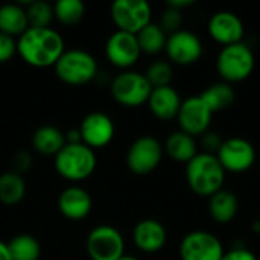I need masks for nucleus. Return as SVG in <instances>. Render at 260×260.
Listing matches in <instances>:
<instances>
[{"label": "nucleus", "mask_w": 260, "mask_h": 260, "mask_svg": "<svg viewBox=\"0 0 260 260\" xmlns=\"http://www.w3.org/2000/svg\"><path fill=\"white\" fill-rule=\"evenodd\" d=\"M64 137H66V143H69V145L82 143V137H81V133H79L78 128H76V129H69V131L64 134Z\"/></svg>", "instance_id": "obj_36"}, {"label": "nucleus", "mask_w": 260, "mask_h": 260, "mask_svg": "<svg viewBox=\"0 0 260 260\" xmlns=\"http://www.w3.org/2000/svg\"><path fill=\"white\" fill-rule=\"evenodd\" d=\"M151 91L152 87L146 76L133 70L119 73L111 82V94L114 101L123 107H140L148 104Z\"/></svg>", "instance_id": "obj_6"}, {"label": "nucleus", "mask_w": 260, "mask_h": 260, "mask_svg": "<svg viewBox=\"0 0 260 260\" xmlns=\"http://www.w3.org/2000/svg\"><path fill=\"white\" fill-rule=\"evenodd\" d=\"M17 53V40L0 32V64H5Z\"/></svg>", "instance_id": "obj_32"}, {"label": "nucleus", "mask_w": 260, "mask_h": 260, "mask_svg": "<svg viewBox=\"0 0 260 260\" xmlns=\"http://www.w3.org/2000/svg\"><path fill=\"white\" fill-rule=\"evenodd\" d=\"M186 180L197 195L210 198L222 189L225 171L216 155L201 152L186 165Z\"/></svg>", "instance_id": "obj_2"}, {"label": "nucleus", "mask_w": 260, "mask_h": 260, "mask_svg": "<svg viewBox=\"0 0 260 260\" xmlns=\"http://www.w3.org/2000/svg\"><path fill=\"white\" fill-rule=\"evenodd\" d=\"M225 254L221 241L204 230L186 235L180 244L181 260H222Z\"/></svg>", "instance_id": "obj_10"}, {"label": "nucleus", "mask_w": 260, "mask_h": 260, "mask_svg": "<svg viewBox=\"0 0 260 260\" xmlns=\"http://www.w3.org/2000/svg\"><path fill=\"white\" fill-rule=\"evenodd\" d=\"M85 248L91 260H119L125 254V241L117 229L98 225L88 233Z\"/></svg>", "instance_id": "obj_8"}, {"label": "nucleus", "mask_w": 260, "mask_h": 260, "mask_svg": "<svg viewBox=\"0 0 260 260\" xmlns=\"http://www.w3.org/2000/svg\"><path fill=\"white\" fill-rule=\"evenodd\" d=\"M24 9L29 27H50V23L55 18L53 5L44 0L29 2Z\"/></svg>", "instance_id": "obj_29"}, {"label": "nucleus", "mask_w": 260, "mask_h": 260, "mask_svg": "<svg viewBox=\"0 0 260 260\" xmlns=\"http://www.w3.org/2000/svg\"><path fill=\"white\" fill-rule=\"evenodd\" d=\"M192 3H193L192 0H169V2H168V6L181 11V9H184V8H187V6H190Z\"/></svg>", "instance_id": "obj_37"}, {"label": "nucleus", "mask_w": 260, "mask_h": 260, "mask_svg": "<svg viewBox=\"0 0 260 260\" xmlns=\"http://www.w3.org/2000/svg\"><path fill=\"white\" fill-rule=\"evenodd\" d=\"M6 244L12 260H38L41 256V245L38 239L30 235H17Z\"/></svg>", "instance_id": "obj_27"}, {"label": "nucleus", "mask_w": 260, "mask_h": 260, "mask_svg": "<svg viewBox=\"0 0 260 260\" xmlns=\"http://www.w3.org/2000/svg\"><path fill=\"white\" fill-rule=\"evenodd\" d=\"M166 154L178 163H189L198 152H197V143L195 139L183 131H175L172 133L165 143Z\"/></svg>", "instance_id": "obj_23"}, {"label": "nucleus", "mask_w": 260, "mask_h": 260, "mask_svg": "<svg viewBox=\"0 0 260 260\" xmlns=\"http://www.w3.org/2000/svg\"><path fill=\"white\" fill-rule=\"evenodd\" d=\"M119 260H139L137 257H134V256H126V254H123L122 257Z\"/></svg>", "instance_id": "obj_39"}, {"label": "nucleus", "mask_w": 260, "mask_h": 260, "mask_svg": "<svg viewBox=\"0 0 260 260\" xmlns=\"http://www.w3.org/2000/svg\"><path fill=\"white\" fill-rule=\"evenodd\" d=\"M26 195V181L23 175L9 171L0 175V203L5 206L18 204Z\"/></svg>", "instance_id": "obj_24"}, {"label": "nucleus", "mask_w": 260, "mask_h": 260, "mask_svg": "<svg viewBox=\"0 0 260 260\" xmlns=\"http://www.w3.org/2000/svg\"><path fill=\"white\" fill-rule=\"evenodd\" d=\"M79 133L82 137V143L87 145L88 148L101 149L105 148L114 137L116 128L113 119L101 111H94L87 114L81 125H79Z\"/></svg>", "instance_id": "obj_13"}, {"label": "nucleus", "mask_w": 260, "mask_h": 260, "mask_svg": "<svg viewBox=\"0 0 260 260\" xmlns=\"http://www.w3.org/2000/svg\"><path fill=\"white\" fill-rule=\"evenodd\" d=\"M239 203L233 192L218 190L209 200V213L218 224H229L238 215Z\"/></svg>", "instance_id": "obj_20"}, {"label": "nucleus", "mask_w": 260, "mask_h": 260, "mask_svg": "<svg viewBox=\"0 0 260 260\" xmlns=\"http://www.w3.org/2000/svg\"><path fill=\"white\" fill-rule=\"evenodd\" d=\"M29 27L26 9L18 3L0 6V32L9 37H20Z\"/></svg>", "instance_id": "obj_21"}, {"label": "nucleus", "mask_w": 260, "mask_h": 260, "mask_svg": "<svg viewBox=\"0 0 260 260\" xmlns=\"http://www.w3.org/2000/svg\"><path fill=\"white\" fill-rule=\"evenodd\" d=\"M55 75L67 85H85L98 73V62L94 56L82 49L64 50L56 64L53 66Z\"/></svg>", "instance_id": "obj_4"}, {"label": "nucleus", "mask_w": 260, "mask_h": 260, "mask_svg": "<svg viewBox=\"0 0 260 260\" xmlns=\"http://www.w3.org/2000/svg\"><path fill=\"white\" fill-rule=\"evenodd\" d=\"M148 82L151 84L152 88H158V87H168L174 78V70L171 67L169 62L166 61H155L152 62L146 73H145Z\"/></svg>", "instance_id": "obj_30"}, {"label": "nucleus", "mask_w": 260, "mask_h": 260, "mask_svg": "<svg viewBox=\"0 0 260 260\" xmlns=\"http://www.w3.org/2000/svg\"><path fill=\"white\" fill-rule=\"evenodd\" d=\"M222 142H224V140L218 136V133H209V131H207L206 134H203V145H204L207 154L216 155V152L219 151Z\"/></svg>", "instance_id": "obj_33"}, {"label": "nucleus", "mask_w": 260, "mask_h": 260, "mask_svg": "<svg viewBox=\"0 0 260 260\" xmlns=\"http://www.w3.org/2000/svg\"><path fill=\"white\" fill-rule=\"evenodd\" d=\"M110 15L117 30L136 35L151 23L152 11L145 0H116L111 5Z\"/></svg>", "instance_id": "obj_7"}, {"label": "nucleus", "mask_w": 260, "mask_h": 260, "mask_svg": "<svg viewBox=\"0 0 260 260\" xmlns=\"http://www.w3.org/2000/svg\"><path fill=\"white\" fill-rule=\"evenodd\" d=\"M55 18L64 26H76L85 15V5L81 0H58L53 5Z\"/></svg>", "instance_id": "obj_28"}, {"label": "nucleus", "mask_w": 260, "mask_h": 260, "mask_svg": "<svg viewBox=\"0 0 260 260\" xmlns=\"http://www.w3.org/2000/svg\"><path fill=\"white\" fill-rule=\"evenodd\" d=\"M0 260H12L9 248H8V244L3 242V241H0Z\"/></svg>", "instance_id": "obj_38"}, {"label": "nucleus", "mask_w": 260, "mask_h": 260, "mask_svg": "<svg viewBox=\"0 0 260 260\" xmlns=\"http://www.w3.org/2000/svg\"><path fill=\"white\" fill-rule=\"evenodd\" d=\"M216 157L225 172L241 174L254 165L256 151L248 140L241 137H230L222 142Z\"/></svg>", "instance_id": "obj_11"}, {"label": "nucleus", "mask_w": 260, "mask_h": 260, "mask_svg": "<svg viewBox=\"0 0 260 260\" xmlns=\"http://www.w3.org/2000/svg\"><path fill=\"white\" fill-rule=\"evenodd\" d=\"M140 53L142 52L137 43V37L134 34L116 30L108 37L105 43L107 59L119 69H129L134 66Z\"/></svg>", "instance_id": "obj_14"}, {"label": "nucleus", "mask_w": 260, "mask_h": 260, "mask_svg": "<svg viewBox=\"0 0 260 260\" xmlns=\"http://www.w3.org/2000/svg\"><path fill=\"white\" fill-rule=\"evenodd\" d=\"M91 207L93 201L90 193L79 186H70L58 197V210L70 221H81L87 218L91 212Z\"/></svg>", "instance_id": "obj_17"}, {"label": "nucleus", "mask_w": 260, "mask_h": 260, "mask_svg": "<svg viewBox=\"0 0 260 260\" xmlns=\"http://www.w3.org/2000/svg\"><path fill=\"white\" fill-rule=\"evenodd\" d=\"M163 145L151 137L143 136L134 140L126 152L128 169L136 175H148L157 169L163 158Z\"/></svg>", "instance_id": "obj_9"}, {"label": "nucleus", "mask_w": 260, "mask_h": 260, "mask_svg": "<svg viewBox=\"0 0 260 260\" xmlns=\"http://www.w3.org/2000/svg\"><path fill=\"white\" fill-rule=\"evenodd\" d=\"M222 260H257V257L245 248H235L232 251H227Z\"/></svg>", "instance_id": "obj_35"}, {"label": "nucleus", "mask_w": 260, "mask_h": 260, "mask_svg": "<svg viewBox=\"0 0 260 260\" xmlns=\"http://www.w3.org/2000/svg\"><path fill=\"white\" fill-rule=\"evenodd\" d=\"M200 96L206 102V105L210 108L212 113H218V111L229 108L233 104L236 93L230 84L216 82V84H212L210 87H207Z\"/></svg>", "instance_id": "obj_25"}, {"label": "nucleus", "mask_w": 260, "mask_h": 260, "mask_svg": "<svg viewBox=\"0 0 260 260\" xmlns=\"http://www.w3.org/2000/svg\"><path fill=\"white\" fill-rule=\"evenodd\" d=\"M136 37H137L140 52L146 55L160 53L161 50H165L166 41H168L166 32L160 27V24H155L152 21L148 26H145L139 34H136Z\"/></svg>", "instance_id": "obj_26"}, {"label": "nucleus", "mask_w": 260, "mask_h": 260, "mask_svg": "<svg viewBox=\"0 0 260 260\" xmlns=\"http://www.w3.org/2000/svg\"><path fill=\"white\" fill-rule=\"evenodd\" d=\"M181 23H183V14L181 11L175 9V8H171L168 6L161 17H160V27L168 34H174V32H178L180 27H181Z\"/></svg>", "instance_id": "obj_31"}, {"label": "nucleus", "mask_w": 260, "mask_h": 260, "mask_svg": "<svg viewBox=\"0 0 260 260\" xmlns=\"http://www.w3.org/2000/svg\"><path fill=\"white\" fill-rule=\"evenodd\" d=\"M213 113L201 99V96H192L181 102L178 111V123L183 133L195 137L207 133Z\"/></svg>", "instance_id": "obj_12"}, {"label": "nucleus", "mask_w": 260, "mask_h": 260, "mask_svg": "<svg viewBox=\"0 0 260 260\" xmlns=\"http://www.w3.org/2000/svg\"><path fill=\"white\" fill-rule=\"evenodd\" d=\"M64 50L62 37L52 27H27L17 38V53L37 69L53 67Z\"/></svg>", "instance_id": "obj_1"}, {"label": "nucleus", "mask_w": 260, "mask_h": 260, "mask_svg": "<svg viewBox=\"0 0 260 260\" xmlns=\"http://www.w3.org/2000/svg\"><path fill=\"white\" fill-rule=\"evenodd\" d=\"M171 61L180 66H189L197 62L203 55L201 40L190 30L180 29L168 37L165 47Z\"/></svg>", "instance_id": "obj_15"}, {"label": "nucleus", "mask_w": 260, "mask_h": 260, "mask_svg": "<svg viewBox=\"0 0 260 260\" xmlns=\"http://www.w3.org/2000/svg\"><path fill=\"white\" fill-rule=\"evenodd\" d=\"M30 165H32V158H30V155H29L27 152H24V151L17 152V154L14 155V158H12L14 172L20 174V175H21L23 172H27L29 168H30Z\"/></svg>", "instance_id": "obj_34"}, {"label": "nucleus", "mask_w": 260, "mask_h": 260, "mask_svg": "<svg viewBox=\"0 0 260 260\" xmlns=\"http://www.w3.org/2000/svg\"><path fill=\"white\" fill-rule=\"evenodd\" d=\"M181 102L183 101H181L178 91L171 85L152 88L149 99H148V105H149L151 113L160 120L175 119L178 116Z\"/></svg>", "instance_id": "obj_19"}, {"label": "nucleus", "mask_w": 260, "mask_h": 260, "mask_svg": "<svg viewBox=\"0 0 260 260\" xmlns=\"http://www.w3.org/2000/svg\"><path fill=\"white\" fill-rule=\"evenodd\" d=\"M244 32L245 29L242 20L230 11H219L209 21L210 37L224 47L241 43Z\"/></svg>", "instance_id": "obj_16"}, {"label": "nucleus", "mask_w": 260, "mask_h": 260, "mask_svg": "<svg viewBox=\"0 0 260 260\" xmlns=\"http://www.w3.org/2000/svg\"><path fill=\"white\" fill-rule=\"evenodd\" d=\"M66 145V137L56 126H40L32 134V146L37 152L43 155H56Z\"/></svg>", "instance_id": "obj_22"}, {"label": "nucleus", "mask_w": 260, "mask_h": 260, "mask_svg": "<svg viewBox=\"0 0 260 260\" xmlns=\"http://www.w3.org/2000/svg\"><path fill=\"white\" fill-rule=\"evenodd\" d=\"M133 241L140 251L157 253L166 245L168 233L161 222L155 219H143L134 227Z\"/></svg>", "instance_id": "obj_18"}, {"label": "nucleus", "mask_w": 260, "mask_h": 260, "mask_svg": "<svg viewBox=\"0 0 260 260\" xmlns=\"http://www.w3.org/2000/svg\"><path fill=\"white\" fill-rule=\"evenodd\" d=\"M216 69L219 76L227 84L241 82L247 79L254 69V55L253 50L244 43H236L225 46L216 59Z\"/></svg>", "instance_id": "obj_5"}, {"label": "nucleus", "mask_w": 260, "mask_h": 260, "mask_svg": "<svg viewBox=\"0 0 260 260\" xmlns=\"http://www.w3.org/2000/svg\"><path fill=\"white\" fill-rule=\"evenodd\" d=\"M53 165L55 171L62 178L69 181H82L94 172L98 160L94 151L87 145L66 143L64 148L55 155Z\"/></svg>", "instance_id": "obj_3"}]
</instances>
